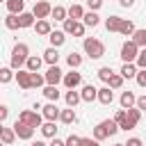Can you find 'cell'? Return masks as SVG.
<instances>
[{"label": "cell", "instance_id": "1", "mask_svg": "<svg viewBox=\"0 0 146 146\" xmlns=\"http://www.w3.org/2000/svg\"><path fill=\"white\" fill-rule=\"evenodd\" d=\"M27 59H30V48H27V43H16L14 50H11L9 66H11L14 71H21V68L27 64Z\"/></svg>", "mask_w": 146, "mask_h": 146}, {"label": "cell", "instance_id": "2", "mask_svg": "<svg viewBox=\"0 0 146 146\" xmlns=\"http://www.w3.org/2000/svg\"><path fill=\"white\" fill-rule=\"evenodd\" d=\"M119 130H121V128H119V123H116L114 119H105V121H100V123L94 128V139L103 141V139H107V137H114Z\"/></svg>", "mask_w": 146, "mask_h": 146}, {"label": "cell", "instance_id": "3", "mask_svg": "<svg viewBox=\"0 0 146 146\" xmlns=\"http://www.w3.org/2000/svg\"><path fill=\"white\" fill-rule=\"evenodd\" d=\"M82 48H84V52H87L91 59H100V57L105 55V43H103L100 39H96V36H87V39L82 41Z\"/></svg>", "mask_w": 146, "mask_h": 146}, {"label": "cell", "instance_id": "4", "mask_svg": "<svg viewBox=\"0 0 146 146\" xmlns=\"http://www.w3.org/2000/svg\"><path fill=\"white\" fill-rule=\"evenodd\" d=\"M139 46L132 41V39H128L123 46H121V59H123V64H135L137 62V57H139Z\"/></svg>", "mask_w": 146, "mask_h": 146}, {"label": "cell", "instance_id": "5", "mask_svg": "<svg viewBox=\"0 0 146 146\" xmlns=\"http://www.w3.org/2000/svg\"><path fill=\"white\" fill-rule=\"evenodd\" d=\"M139 119H141V110H139V107L135 105V107L125 110V119H123V121H119V128L128 132V130H132V128H135V125L139 123Z\"/></svg>", "mask_w": 146, "mask_h": 146}, {"label": "cell", "instance_id": "6", "mask_svg": "<svg viewBox=\"0 0 146 146\" xmlns=\"http://www.w3.org/2000/svg\"><path fill=\"white\" fill-rule=\"evenodd\" d=\"M18 121H23V123H27V125H32V128H41L46 121H43V114H39V112H34V110H23L21 114H18Z\"/></svg>", "mask_w": 146, "mask_h": 146}, {"label": "cell", "instance_id": "7", "mask_svg": "<svg viewBox=\"0 0 146 146\" xmlns=\"http://www.w3.org/2000/svg\"><path fill=\"white\" fill-rule=\"evenodd\" d=\"M32 14L36 16V21H43V18L52 16V5H50V2H46V0H36V2H34Z\"/></svg>", "mask_w": 146, "mask_h": 146}, {"label": "cell", "instance_id": "8", "mask_svg": "<svg viewBox=\"0 0 146 146\" xmlns=\"http://www.w3.org/2000/svg\"><path fill=\"white\" fill-rule=\"evenodd\" d=\"M43 75H46V84L57 87L59 82H64V73H62V68H59V66H48V71H46Z\"/></svg>", "mask_w": 146, "mask_h": 146}, {"label": "cell", "instance_id": "9", "mask_svg": "<svg viewBox=\"0 0 146 146\" xmlns=\"http://www.w3.org/2000/svg\"><path fill=\"white\" fill-rule=\"evenodd\" d=\"M14 130H16V137H18V139H32V135H34L36 128H32V125H27V123H23V121H16V123H14Z\"/></svg>", "mask_w": 146, "mask_h": 146}, {"label": "cell", "instance_id": "10", "mask_svg": "<svg viewBox=\"0 0 146 146\" xmlns=\"http://www.w3.org/2000/svg\"><path fill=\"white\" fill-rule=\"evenodd\" d=\"M80 82H82V75H80L75 68H71L68 73H64V87H66V89H75Z\"/></svg>", "mask_w": 146, "mask_h": 146}, {"label": "cell", "instance_id": "11", "mask_svg": "<svg viewBox=\"0 0 146 146\" xmlns=\"http://www.w3.org/2000/svg\"><path fill=\"white\" fill-rule=\"evenodd\" d=\"M16 82H18L21 89H32V73H30L27 68H21V71L16 73Z\"/></svg>", "mask_w": 146, "mask_h": 146}, {"label": "cell", "instance_id": "12", "mask_svg": "<svg viewBox=\"0 0 146 146\" xmlns=\"http://www.w3.org/2000/svg\"><path fill=\"white\" fill-rule=\"evenodd\" d=\"M41 114H43V119H46V121H57V119H59V114H62V110H59L55 103H48V105H43Z\"/></svg>", "mask_w": 146, "mask_h": 146}, {"label": "cell", "instance_id": "13", "mask_svg": "<svg viewBox=\"0 0 146 146\" xmlns=\"http://www.w3.org/2000/svg\"><path fill=\"white\" fill-rule=\"evenodd\" d=\"M48 41H50V46H52V48L64 46V41H66V32H64V30H52V32H50V36H48Z\"/></svg>", "mask_w": 146, "mask_h": 146}, {"label": "cell", "instance_id": "14", "mask_svg": "<svg viewBox=\"0 0 146 146\" xmlns=\"http://www.w3.org/2000/svg\"><path fill=\"white\" fill-rule=\"evenodd\" d=\"M80 94H82V100H84V103H94V100H98V89H96L94 84H84Z\"/></svg>", "mask_w": 146, "mask_h": 146}, {"label": "cell", "instance_id": "15", "mask_svg": "<svg viewBox=\"0 0 146 146\" xmlns=\"http://www.w3.org/2000/svg\"><path fill=\"white\" fill-rule=\"evenodd\" d=\"M43 62L48 64V66H57V62H59V52H57V48H46L43 50Z\"/></svg>", "mask_w": 146, "mask_h": 146}, {"label": "cell", "instance_id": "16", "mask_svg": "<svg viewBox=\"0 0 146 146\" xmlns=\"http://www.w3.org/2000/svg\"><path fill=\"white\" fill-rule=\"evenodd\" d=\"M119 103H121V107H123V110H130V107H135V105H137V96H135L132 91H123V94H121V98H119Z\"/></svg>", "mask_w": 146, "mask_h": 146}, {"label": "cell", "instance_id": "17", "mask_svg": "<svg viewBox=\"0 0 146 146\" xmlns=\"http://www.w3.org/2000/svg\"><path fill=\"white\" fill-rule=\"evenodd\" d=\"M59 121H62L64 125H71V123H75V121H78L75 107H66V110H62V114H59Z\"/></svg>", "mask_w": 146, "mask_h": 146}, {"label": "cell", "instance_id": "18", "mask_svg": "<svg viewBox=\"0 0 146 146\" xmlns=\"http://www.w3.org/2000/svg\"><path fill=\"white\" fill-rule=\"evenodd\" d=\"M5 5H7V11H9V14L21 16V14L25 11V0H7Z\"/></svg>", "mask_w": 146, "mask_h": 146}, {"label": "cell", "instance_id": "19", "mask_svg": "<svg viewBox=\"0 0 146 146\" xmlns=\"http://www.w3.org/2000/svg\"><path fill=\"white\" fill-rule=\"evenodd\" d=\"M34 32H36L39 36H50V32H52V27H50V21H48V18H43V21H36V25H34Z\"/></svg>", "mask_w": 146, "mask_h": 146}, {"label": "cell", "instance_id": "20", "mask_svg": "<svg viewBox=\"0 0 146 146\" xmlns=\"http://www.w3.org/2000/svg\"><path fill=\"white\" fill-rule=\"evenodd\" d=\"M121 23H123L121 16H107V18H105V27H107V32H119V30H121Z\"/></svg>", "mask_w": 146, "mask_h": 146}, {"label": "cell", "instance_id": "21", "mask_svg": "<svg viewBox=\"0 0 146 146\" xmlns=\"http://www.w3.org/2000/svg\"><path fill=\"white\" fill-rule=\"evenodd\" d=\"M112 100H114L112 89H110V87H100V89H98V103H103V105H112Z\"/></svg>", "mask_w": 146, "mask_h": 146}, {"label": "cell", "instance_id": "22", "mask_svg": "<svg viewBox=\"0 0 146 146\" xmlns=\"http://www.w3.org/2000/svg\"><path fill=\"white\" fill-rule=\"evenodd\" d=\"M64 100H66V105H68V107H75V105L82 100V94H80V91H75V89H68V91L64 94Z\"/></svg>", "mask_w": 146, "mask_h": 146}, {"label": "cell", "instance_id": "23", "mask_svg": "<svg viewBox=\"0 0 146 146\" xmlns=\"http://www.w3.org/2000/svg\"><path fill=\"white\" fill-rule=\"evenodd\" d=\"M0 139H2L5 146H11L14 139H16V130L14 128H0Z\"/></svg>", "mask_w": 146, "mask_h": 146}, {"label": "cell", "instance_id": "24", "mask_svg": "<svg viewBox=\"0 0 146 146\" xmlns=\"http://www.w3.org/2000/svg\"><path fill=\"white\" fill-rule=\"evenodd\" d=\"M18 21H21V27H34V25H36V16H34L32 11H23V14L18 16Z\"/></svg>", "mask_w": 146, "mask_h": 146}, {"label": "cell", "instance_id": "25", "mask_svg": "<svg viewBox=\"0 0 146 146\" xmlns=\"http://www.w3.org/2000/svg\"><path fill=\"white\" fill-rule=\"evenodd\" d=\"M41 64H43V57H36V55H30V59H27V64H25V68H27L30 73H39V68H41Z\"/></svg>", "mask_w": 146, "mask_h": 146}, {"label": "cell", "instance_id": "26", "mask_svg": "<svg viewBox=\"0 0 146 146\" xmlns=\"http://www.w3.org/2000/svg\"><path fill=\"white\" fill-rule=\"evenodd\" d=\"M119 73H121L125 80H130V78H137V73H139V66H137V64H123Z\"/></svg>", "mask_w": 146, "mask_h": 146}, {"label": "cell", "instance_id": "27", "mask_svg": "<svg viewBox=\"0 0 146 146\" xmlns=\"http://www.w3.org/2000/svg\"><path fill=\"white\" fill-rule=\"evenodd\" d=\"M84 14H87V11H84L82 5H71V7H68V18H73V21H82Z\"/></svg>", "mask_w": 146, "mask_h": 146}, {"label": "cell", "instance_id": "28", "mask_svg": "<svg viewBox=\"0 0 146 146\" xmlns=\"http://www.w3.org/2000/svg\"><path fill=\"white\" fill-rule=\"evenodd\" d=\"M43 96H46L50 103H57L62 94H59V89H57V87H52V84H46V87H43Z\"/></svg>", "mask_w": 146, "mask_h": 146}, {"label": "cell", "instance_id": "29", "mask_svg": "<svg viewBox=\"0 0 146 146\" xmlns=\"http://www.w3.org/2000/svg\"><path fill=\"white\" fill-rule=\"evenodd\" d=\"M41 135H43V137H48V139H55V137H57L55 121H46V123L41 125Z\"/></svg>", "mask_w": 146, "mask_h": 146}, {"label": "cell", "instance_id": "30", "mask_svg": "<svg viewBox=\"0 0 146 146\" xmlns=\"http://www.w3.org/2000/svg\"><path fill=\"white\" fill-rule=\"evenodd\" d=\"M52 18L64 23V21L68 18V9H66V7H62V5H55V7H52Z\"/></svg>", "mask_w": 146, "mask_h": 146}, {"label": "cell", "instance_id": "31", "mask_svg": "<svg viewBox=\"0 0 146 146\" xmlns=\"http://www.w3.org/2000/svg\"><path fill=\"white\" fill-rule=\"evenodd\" d=\"M82 23H84L87 27H96V25L100 23V16H98L96 11H87V14H84V18H82Z\"/></svg>", "mask_w": 146, "mask_h": 146}, {"label": "cell", "instance_id": "32", "mask_svg": "<svg viewBox=\"0 0 146 146\" xmlns=\"http://www.w3.org/2000/svg\"><path fill=\"white\" fill-rule=\"evenodd\" d=\"M123 36H132L135 32H137V27H135V23L132 21H128V18H123V23H121V30H119Z\"/></svg>", "mask_w": 146, "mask_h": 146}, {"label": "cell", "instance_id": "33", "mask_svg": "<svg viewBox=\"0 0 146 146\" xmlns=\"http://www.w3.org/2000/svg\"><path fill=\"white\" fill-rule=\"evenodd\" d=\"M5 27H7V30H18V27H21L18 16H16V14H7V16H5Z\"/></svg>", "mask_w": 146, "mask_h": 146}, {"label": "cell", "instance_id": "34", "mask_svg": "<svg viewBox=\"0 0 146 146\" xmlns=\"http://www.w3.org/2000/svg\"><path fill=\"white\" fill-rule=\"evenodd\" d=\"M66 64H68L71 68H78V66L82 64V55H80V52H75V50H73V52H68V55H66Z\"/></svg>", "mask_w": 146, "mask_h": 146}, {"label": "cell", "instance_id": "35", "mask_svg": "<svg viewBox=\"0 0 146 146\" xmlns=\"http://www.w3.org/2000/svg\"><path fill=\"white\" fill-rule=\"evenodd\" d=\"M14 78H16V75H14V68H11V66H2V68H0V82H2V84L11 82Z\"/></svg>", "mask_w": 146, "mask_h": 146}, {"label": "cell", "instance_id": "36", "mask_svg": "<svg viewBox=\"0 0 146 146\" xmlns=\"http://www.w3.org/2000/svg\"><path fill=\"white\" fill-rule=\"evenodd\" d=\"M132 41L139 46V48H146V27H141V30H137L135 34H132Z\"/></svg>", "mask_w": 146, "mask_h": 146}, {"label": "cell", "instance_id": "37", "mask_svg": "<svg viewBox=\"0 0 146 146\" xmlns=\"http://www.w3.org/2000/svg\"><path fill=\"white\" fill-rule=\"evenodd\" d=\"M123 80H125V78H123L121 73H114L112 80L107 82V87H110V89H121V87H123Z\"/></svg>", "mask_w": 146, "mask_h": 146}, {"label": "cell", "instance_id": "38", "mask_svg": "<svg viewBox=\"0 0 146 146\" xmlns=\"http://www.w3.org/2000/svg\"><path fill=\"white\" fill-rule=\"evenodd\" d=\"M112 75H114V71H112L110 66H103V68H98V78H100V80H103L105 84H107V82L112 80Z\"/></svg>", "mask_w": 146, "mask_h": 146}, {"label": "cell", "instance_id": "39", "mask_svg": "<svg viewBox=\"0 0 146 146\" xmlns=\"http://www.w3.org/2000/svg\"><path fill=\"white\" fill-rule=\"evenodd\" d=\"M43 84H46V75H41V73H32V89L43 87Z\"/></svg>", "mask_w": 146, "mask_h": 146}, {"label": "cell", "instance_id": "40", "mask_svg": "<svg viewBox=\"0 0 146 146\" xmlns=\"http://www.w3.org/2000/svg\"><path fill=\"white\" fill-rule=\"evenodd\" d=\"M84 23H80V21H75V25H73V36H84Z\"/></svg>", "mask_w": 146, "mask_h": 146}, {"label": "cell", "instance_id": "41", "mask_svg": "<svg viewBox=\"0 0 146 146\" xmlns=\"http://www.w3.org/2000/svg\"><path fill=\"white\" fill-rule=\"evenodd\" d=\"M139 68H146V48H141L139 50V57H137V62H135Z\"/></svg>", "mask_w": 146, "mask_h": 146}, {"label": "cell", "instance_id": "42", "mask_svg": "<svg viewBox=\"0 0 146 146\" xmlns=\"http://www.w3.org/2000/svg\"><path fill=\"white\" fill-rule=\"evenodd\" d=\"M87 7H89V11H98L103 7V0H87Z\"/></svg>", "mask_w": 146, "mask_h": 146}, {"label": "cell", "instance_id": "43", "mask_svg": "<svg viewBox=\"0 0 146 146\" xmlns=\"http://www.w3.org/2000/svg\"><path fill=\"white\" fill-rule=\"evenodd\" d=\"M80 141H82V137H78V135H68L66 137V146H80Z\"/></svg>", "mask_w": 146, "mask_h": 146}, {"label": "cell", "instance_id": "44", "mask_svg": "<svg viewBox=\"0 0 146 146\" xmlns=\"http://www.w3.org/2000/svg\"><path fill=\"white\" fill-rule=\"evenodd\" d=\"M135 80H137V84H139V87H146V68H139V73H137V78H135Z\"/></svg>", "mask_w": 146, "mask_h": 146}, {"label": "cell", "instance_id": "45", "mask_svg": "<svg viewBox=\"0 0 146 146\" xmlns=\"http://www.w3.org/2000/svg\"><path fill=\"white\" fill-rule=\"evenodd\" d=\"M80 146H100V141L98 139H91V137H82Z\"/></svg>", "mask_w": 146, "mask_h": 146}, {"label": "cell", "instance_id": "46", "mask_svg": "<svg viewBox=\"0 0 146 146\" xmlns=\"http://www.w3.org/2000/svg\"><path fill=\"white\" fill-rule=\"evenodd\" d=\"M7 116H9V107H7V105H0V121L5 123V121H7Z\"/></svg>", "mask_w": 146, "mask_h": 146}, {"label": "cell", "instance_id": "47", "mask_svg": "<svg viewBox=\"0 0 146 146\" xmlns=\"http://www.w3.org/2000/svg\"><path fill=\"white\" fill-rule=\"evenodd\" d=\"M125 146H144V141H141L139 137H130V139L125 141Z\"/></svg>", "mask_w": 146, "mask_h": 146}, {"label": "cell", "instance_id": "48", "mask_svg": "<svg viewBox=\"0 0 146 146\" xmlns=\"http://www.w3.org/2000/svg\"><path fill=\"white\" fill-rule=\"evenodd\" d=\"M137 107H139L141 112H146V94H144V96H137Z\"/></svg>", "mask_w": 146, "mask_h": 146}, {"label": "cell", "instance_id": "49", "mask_svg": "<svg viewBox=\"0 0 146 146\" xmlns=\"http://www.w3.org/2000/svg\"><path fill=\"white\" fill-rule=\"evenodd\" d=\"M50 146H66V139H50Z\"/></svg>", "mask_w": 146, "mask_h": 146}, {"label": "cell", "instance_id": "50", "mask_svg": "<svg viewBox=\"0 0 146 146\" xmlns=\"http://www.w3.org/2000/svg\"><path fill=\"white\" fill-rule=\"evenodd\" d=\"M119 5H121V7H132L135 0H119Z\"/></svg>", "mask_w": 146, "mask_h": 146}, {"label": "cell", "instance_id": "51", "mask_svg": "<svg viewBox=\"0 0 146 146\" xmlns=\"http://www.w3.org/2000/svg\"><path fill=\"white\" fill-rule=\"evenodd\" d=\"M32 146H50V144H46V141H41V139H36V141H32Z\"/></svg>", "mask_w": 146, "mask_h": 146}, {"label": "cell", "instance_id": "52", "mask_svg": "<svg viewBox=\"0 0 146 146\" xmlns=\"http://www.w3.org/2000/svg\"><path fill=\"white\" fill-rule=\"evenodd\" d=\"M114 146H125V144H114Z\"/></svg>", "mask_w": 146, "mask_h": 146}, {"label": "cell", "instance_id": "53", "mask_svg": "<svg viewBox=\"0 0 146 146\" xmlns=\"http://www.w3.org/2000/svg\"><path fill=\"white\" fill-rule=\"evenodd\" d=\"M5 2H7V0H5Z\"/></svg>", "mask_w": 146, "mask_h": 146}, {"label": "cell", "instance_id": "54", "mask_svg": "<svg viewBox=\"0 0 146 146\" xmlns=\"http://www.w3.org/2000/svg\"><path fill=\"white\" fill-rule=\"evenodd\" d=\"M34 2H36V0H34Z\"/></svg>", "mask_w": 146, "mask_h": 146}]
</instances>
